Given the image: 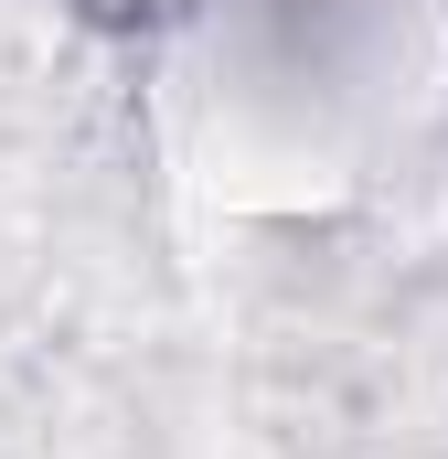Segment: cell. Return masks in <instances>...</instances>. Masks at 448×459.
Returning <instances> with one entry per match:
<instances>
[{
  "label": "cell",
  "mask_w": 448,
  "mask_h": 459,
  "mask_svg": "<svg viewBox=\"0 0 448 459\" xmlns=\"http://www.w3.org/2000/svg\"><path fill=\"white\" fill-rule=\"evenodd\" d=\"M65 11H86V22H108V32H160V22H182V11H203V0H65Z\"/></svg>",
  "instance_id": "1"
}]
</instances>
